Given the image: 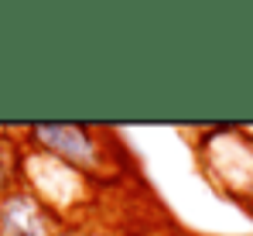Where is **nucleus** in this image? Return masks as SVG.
<instances>
[{"label":"nucleus","instance_id":"obj_2","mask_svg":"<svg viewBox=\"0 0 253 236\" xmlns=\"http://www.w3.org/2000/svg\"><path fill=\"white\" fill-rule=\"evenodd\" d=\"M199 161L219 192L253 205V134L236 123L209 127L199 134Z\"/></svg>","mask_w":253,"mask_h":236},{"label":"nucleus","instance_id":"obj_4","mask_svg":"<svg viewBox=\"0 0 253 236\" xmlns=\"http://www.w3.org/2000/svg\"><path fill=\"white\" fill-rule=\"evenodd\" d=\"M17 168H21V157H10L7 141H0V195L14 189V182H17Z\"/></svg>","mask_w":253,"mask_h":236},{"label":"nucleus","instance_id":"obj_3","mask_svg":"<svg viewBox=\"0 0 253 236\" xmlns=\"http://www.w3.org/2000/svg\"><path fill=\"white\" fill-rule=\"evenodd\" d=\"M0 236H69L65 219L48 209L31 189H10L0 195Z\"/></svg>","mask_w":253,"mask_h":236},{"label":"nucleus","instance_id":"obj_1","mask_svg":"<svg viewBox=\"0 0 253 236\" xmlns=\"http://www.w3.org/2000/svg\"><path fill=\"white\" fill-rule=\"evenodd\" d=\"M28 144L42 154H51L55 161L76 168L89 182H113L124 168L120 144L110 130L92 123H35L28 127Z\"/></svg>","mask_w":253,"mask_h":236}]
</instances>
